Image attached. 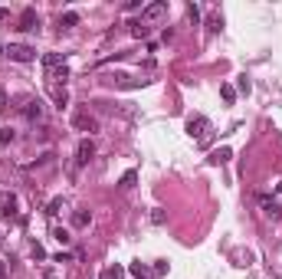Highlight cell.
<instances>
[{"label": "cell", "mask_w": 282, "mask_h": 279, "mask_svg": "<svg viewBox=\"0 0 282 279\" xmlns=\"http://www.w3.org/2000/svg\"><path fill=\"white\" fill-rule=\"evenodd\" d=\"M13 141V128H0V145H10Z\"/></svg>", "instance_id": "26"}, {"label": "cell", "mask_w": 282, "mask_h": 279, "mask_svg": "<svg viewBox=\"0 0 282 279\" xmlns=\"http://www.w3.org/2000/svg\"><path fill=\"white\" fill-rule=\"evenodd\" d=\"M72 128L92 135V131H98V118L92 115L89 108H76V112H72Z\"/></svg>", "instance_id": "3"}, {"label": "cell", "mask_w": 282, "mask_h": 279, "mask_svg": "<svg viewBox=\"0 0 282 279\" xmlns=\"http://www.w3.org/2000/svg\"><path fill=\"white\" fill-rule=\"evenodd\" d=\"M131 276H138V279H151V269L144 266V263H131Z\"/></svg>", "instance_id": "18"}, {"label": "cell", "mask_w": 282, "mask_h": 279, "mask_svg": "<svg viewBox=\"0 0 282 279\" xmlns=\"http://www.w3.org/2000/svg\"><path fill=\"white\" fill-rule=\"evenodd\" d=\"M43 69H46V82L49 89H66V79H69V66L59 53H46L43 56Z\"/></svg>", "instance_id": "1"}, {"label": "cell", "mask_w": 282, "mask_h": 279, "mask_svg": "<svg viewBox=\"0 0 282 279\" xmlns=\"http://www.w3.org/2000/svg\"><path fill=\"white\" fill-rule=\"evenodd\" d=\"M220 96H223V102L230 105V102L236 99V89H233V86H220Z\"/></svg>", "instance_id": "22"}, {"label": "cell", "mask_w": 282, "mask_h": 279, "mask_svg": "<svg viewBox=\"0 0 282 279\" xmlns=\"http://www.w3.org/2000/svg\"><path fill=\"white\" fill-rule=\"evenodd\" d=\"M223 30V17L220 13H210V20H207V33H220Z\"/></svg>", "instance_id": "15"}, {"label": "cell", "mask_w": 282, "mask_h": 279, "mask_svg": "<svg viewBox=\"0 0 282 279\" xmlns=\"http://www.w3.org/2000/svg\"><path fill=\"white\" fill-rule=\"evenodd\" d=\"M17 30H23V33H36L40 30V13H36V7H23L20 26H17Z\"/></svg>", "instance_id": "6"}, {"label": "cell", "mask_w": 282, "mask_h": 279, "mask_svg": "<svg viewBox=\"0 0 282 279\" xmlns=\"http://www.w3.org/2000/svg\"><path fill=\"white\" fill-rule=\"evenodd\" d=\"M7 56H10L13 63H33V59H36V50L26 46V43H10L7 46Z\"/></svg>", "instance_id": "4"}, {"label": "cell", "mask_w": 282, "mask_h": 279, "mask_svg": "<svg viewBox=\"0 0 282 279\" xmlns=\"http://www.w3.org/2000/svg\"><path fill=\"white\" fill-rule=\"evenodd\" d=\"M279 194H282V181H279Z\"/></svg>", "instance_id": "30"}, {"label": "cell", "mask_w": 282, "mask_h": 279, "mask_svg": "<svg viewBox=\"0 0 282 279\" xmlns=\"http://www.w3.org/2000/svg\"><path fill=\"white\" fill-rule=\"evenodd\" d=\"M76 23H79V13H76V10L59 13V30H69V26H76Z\"/></svg>", "instance_id": "11"}, {"label": "cell", "mask_w": 282, "mask_h": 279, "mask_svg": "<svg viewBox=\"0 0 282 279\" xmlns=\"http://www.w3.org/2000/svg\"><path fill=\"white\" fill-rule=\"evenodd\" d=\"M23 115L30 118V122H40V118H43V102H40V99H30V102L23 105Z\"/></svg>", "instance_id": "10"}, {"label": "cell", "mask_w": 282, "mask_h": 279, "mask_svg": "<svg viewBox=\"0 0 282 279\" xmlns=\"http://www.w3.org/2000/svg\"><path fill=\"white\" fill-rule=\"evenodd\" d=\"M161 17H167V3H164V0H154L148 7H141V23H144V26L151 20H161Z\"/></svg>", "instance_id": "5"}, {"label": "cell", "mask_w": 282, "mask_h": 279, "mask_svg": "<svg viewBox=\"0 0 282 279\" xmlns=\"http://www.w3.org/2000/svg\"><path fill=\"white\" fill-rule=\"evenodd\" d=\"M63 204H66L63 197H53V201L46 204V217H56V214H59V210H63Z\"/></svg>", "instance_id": "19"}, {"label": "cell", "mask_w": 282, "mask_h": 279, "mask_svg": "<svg viewBox=\"0 0 282 279\" xmlns=\"http://www.w3.org/2000/svg\"><path fill=\"white\" fill-rule=\"evenodd\" d=\"M92 158H95V145H92V138H82L79 148H76V164L82 168V164H89Z\"/></svg>", "instance_id": "7"}, {"label": "cell", "mask_w": 282, "mask_h": 279, "mask_svg": "<svg viewBox=\"0 0 282 279\" xmlns=\"http://www.w3.org/2000/svg\"><path fill=\"white\" fill-rule=\"evenodd\" d=\"M49 92H53L56 108H66V102H69V92H66V89H49Z\"/></svg>", "instance_id": "17"}, {"label": "cell", "mask_w": 282, "mask_h": 279, "mask_svg": "<svg viewBox=\"0 0 282 279\" xmlns=\"http://www.w3.org/2000/svg\"><path fill=\"white\" fill-rule=\"evenodd\" d=\"M259 207H262V214H266V217H272V220H279V217H282L279 201H272V197H266V194L259 197Z\"/></svg>", "instance_id": "9"}, {"label": "cell", "mask_w": 282, "mask_h": 279, "mask_svg": "<svg viewBox=\"0 0 282 279\" xmlns=\"http://www.w3.org/2000/svg\"><path fill=\"white\" fill-rule=\"evenodd\" d=\"M131 36H135V40H144V36H148V26H144V23H131Z\"/></svg>", "instance_id": "21"}, {"label": "cell", "mask_w": 282, "mask_h": 279, "mask_svg": "<svg viewBox=\"0 0 282 279\" xmlns=\"http://www.w3.org/2000/svg\"><path fill=\"white\" fill-rule=\"evenodd\" d=\"M121 276H125V269H121V266H105V269H102V279H121Z\"/></svg>", "instance_id": "20"}, {"label": "cell", "mask_w": 282, "mask_h": 279, "mask_svg": "<svg viewBox=\"0 0 282 279\" xmlns=\"http://www.w3.org/2000/svg\"><path fill=\"white\" fill-rule=\"evenodd\" d=\"M230 158H233V151H230V148H217L213 154H210V164H227Z\"/></svg>", "instance_id": "13"}, {"label": "cell", "mask_w": 282, "mask_h": 279, "mask_svg": "<svg viewBox=\"0 0 282 279\" xmlns=\"http://www.w3.org/2000/svg\"><path fill=\"white\" fill-rule=\"evenodd\" d=\"M187 135H190L200 148H207L210 138H213V125H210V118H207V115H190V118H187Z\"/></svg>", "instance_id": "2"}, {"label": "cell", "mask_w": 282, "mask_h": 279, "mask_svg": "<svg viewBox=\"0 0 282 279\" xmlns=\"http://www.w3.org/2000/svg\"><path fill=\"white\" fill-rule=\"evenodd\" d=\"M33 259H46V250L40 243H33Z\"/></svg>", "instance_id": "28"}, {"label": "cell", "mask_w": 282, "mask_h": 279, "mask_svg": "<svg viewBox=\"0 0 282 279\" xmlns=\"http://www.w3.org/2000/svg\"><path fill=\"white\" fill-rule=\"evenodd\" d=\"M187 17H190V20H200V7H197V3H190V7H187Z\"/></svg>", "instance_id": "27"}, {"label": "cell", "mask_w": 282, "mask_h": 279, "mask_svg": "<svg viewBox=\"0 0 282 279\" xmlns=\"http://www.w3.org/2000/svg\"><path fill=\"white\" fill-rule=\"evenodd\" d=\"M236 89H239V92H243V96H250V79H246V76H239V79H236Z\"/></svg>", "instance_id": "24"}, {"label": "cell", "mask_w": 282, "mask_h": 279, "mask_svg": "<svg viewBox=\"0 0 282 279\" xmlns=\"http://www.w3.org/2000/svg\"><path fill=\"white\" fill-rule=\"evenodd\" d=\"M0 217L3 220H17V197L13 194H0Z\"/></svg>", "instance_id": "8"}, {"label": "cell", "mask_w": 282, "mask_h": 279, "mask_svg": "<svg viewBox=\"0 0 282 279\" xmlns=\"http://www.w3.org/2000/svg\"><path fill=\"white\" fill-rule=\"evenodd\" d=\"M89 220H92V214H89V210H76V214H72V227H76V230H86Z\"/></svg>", "instance_id": "12"}, {"label": "cell", "mask_w": 282, "mask_h": 279, "mask_svg": "<svg viewBox=\"0 0 282 279\" xmlns=\"http://www.w3.org/2000/svg\"><path fill=\"white\" fill-rule=\"evenodd\" d=\"M164 273H167V263H164V259H158V263H154V266H151V279L164 276Z\"/></svg>", "instance_id": "23"}, {"label": "cell", "mask_w": 282, "mask_h": 279, "mask_svg": "<svg viewBox=\"0 0 282 279\" xmlns=\"http://www.w3.org/2000/svg\"><path fill=\"white\" fill-rule=\"evenodd\" d=\"M53 236L59 240V243H63V247H69V243H72V233H69L66 227H53Z\"/></svg>", "instance_id": "16"}, {"label": "cell", "mask_w": 282, "mask_h": 279, "mask_svg": "<svg viewBox=\"0 0 282 279\" xmlns=\"http://www.w3.org/2000/svg\"><path fill=\"white\" fill-rule=\"evenodd\" d=\"M167 220V214H164L161 207H154V214H151V224H164Z\"/></svg>", "instance_id": "25"}, {"label": "cell", "mask_w": 282, "mask_h": 279, "mask_svg": "<svg viewBox=\"0 0 282 279\" xmlns=\"http://www.w3.org/2000/svg\"><path fill=\"white\" fill-rule=\"evenodd\" d=\"M135 181H138V171H125V174H121V181H118V187H121V191H131Z\"/></svg>", "instance_id": "14"}, {"label": "cell", "mask_w": 282, "mask_h": 279, "mask_svg": "<svg viewBox=\"0 0 282 279\" xmlns=\"http://www.w3.org/2000/svg\"><path fill=\"white\" fill-rule=\"evenodd\" d=\"M3 276H7V269H3V263H0V279H3Z\"/></svg>", "instance_id": "29"}]
</instances>
